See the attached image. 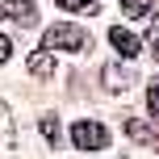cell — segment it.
I'll list each match as a JSON object with an SVG mask.
<instances>
[{
	"label": "cell",
	"mask_w": 159,
	"mask_h": 159,
	"mask_svg": "<svg viewBox=\"0 0 159 159\" xmlns=\"http://www.w3.org/2000/svg\"><path fill=\"white\" fill-rule=\"evenodd\" d=\"M42 46H50V50H67V55H84L92 42H88V34L80 30V25H50Z\"/></svg>",
	"instance_id": "6da1fadb"
},
{
	"label": "cell",
	"mask_w": 159,
	"mask_h": 159,
	"mask_svg": "<svg viewBox=\"0 0 159 159\" xmlns=\"http://www.w3.org/2000/svg\"><path fill=\"white\" fill-rule=\"evenodd\" d=\"M71 143L80 151H101V147H109V130L101 121H75L71 126Z\"/></svg>",
	"instance_id": "7a4b0ae2"
},
{
	"label": "cell",
	"mask_w": 159,
	"mask_h": 159,
	"mask_svg": "<svg viewBox=\"0 0 159 159\" xmlns=\"http://www.w3.org/2000/svg\"><path fill=\"white\" fill-rule=\"evenodd\" d=\"M0 13H4L8 21H17V25H38V4H34V0H4Z\"/></svg>",
	"instance_id": "3957f363"
},
{
	"label": "cell",
	"mask_w": 159,
	"mask_h": 159,
	"mask_svg": "<svg viewBox=\"0 0 159 159\" xmlns=\"http://www.w3.org/2000/svg\"><path fill=\"white\" fill-rule=\"evenodd\" d=\"M13 147H17V130H13V113H8V105L0 101V159H13Z\"/></svg>",
	"instance_id": "277c9868"
},
{
	"label": "cell",
	"mask_w": 159,
	"mask_h": 159,
	"mask_svg": "<svg viewBox=\"0 0 159 159\" xmlns=\"http://www.w3.org/2000/svg\"><path fill=\"white\" fill-rule=\"evenodd\" d=\"M109 42H113V50H117L121 59H134L138 50H143V42H138L130 30H121V25H113V30H109Z\"/></svg>",
	"instance_id": "5b68a950"
},
{
	"label": "cell",
	"mask_w": 159,
	"mask_h": 159,
	"mask_svg": "<svg viewBox=\"0 0 159 159\" xmlns=\"http://www.w3.org/2000/svg\"><path fill=\"white\" fill-rule=\"evenodd\" d=\"M126 134L134 138V143H143V147L155 143V126L151 121H138V117H126Z\"/></svg>",
	"instance_id": "8992f818"
},
{
	"label": "cell",
	"mask_w": 159,
	"mask_h": 159,
	"mask_svg": "<svg viewBox=\"0 0 159 159\" xmlns=\"http://www.w3.org/2000/svg\"><path fill=\"white\" fill-rule=\"evenodd\" d=\"M121 13L134 21H147V17H155V0H121Z\"/></svg>",
	"instance_id": "52a82bcc"
},
{
	"label": "cell",
	"mask_w": 159,
	"mask_h": 159,
	"mask_svg": "<svg viewBox=\"0 0 159 159\" xmlns=\"http://www.w3.org/2000/svg\"><path fill=\"white\" fill-rule=\"evenodd\" d=\"M130 80H134V75H130L126 71V67H105V88H113V92H121V88H130Z\"/></svg>",
	"instance_id": "ba28073f"
},
{
	"label": "cell",
	"mask_w": 159,
	"mask_h": 159,
	"mask_svg": "<svg viewBox=\"0 0 159 159\" xmlns=\"http://www.w3.org/2000/svg\"><path fill=\"white\" fill-rule=\"evenodd\" d=\"M30 71H34V75H55V59H50V50H34V55H30Z\"/></svg>",
	"instance_id": "9c48e42d"
},
{
	"label": "cell",
	"mask_w": 159,
	"mask_h": 159,
	"mask_svg": "<svg viewBox=\"0 0 159 159\" xmlns=\"http://www.w3.org/2000/svg\"><path fill=\"white\" fill-rule=\"evenodd\" d=\"M38 130H42V138H46V143H50V147H55V143H59V117H55V113H46V117H42V121H38Z\"/></svg>",
	"instance_id": "30bf717a"
},
{
	"label": "cell",
	"mask_w": 159,
	"mask_h": 159,
	"mask_svg": "<svg viewBox=\"0 0 159 159\" xmlns=\"http://www.w3.org/2000/svg\"><path fill=\"white\" fill-rule=\"evenodd\" d=\"M59 8H67V13H96V0H59Z\"/></svg>",
	"instance_id": "8fae6325"
},
{
	"label": "cell",
	"mask_w": 159,
	"mask_h": 159,
	"mask_svg": "<svg viewBox=\"0 0 159 159\" xmlns=\"http://www.w3.org/2000/svg\"><path fill=\"white\" fill-rule=\"evenodd\" d=\"M147 113H151V117L159 121V80H155L151 88H147Z\"/></svg>",
	"instance_id": "7c38bea8"
},
{
	"label": "cell",
	"mask_w": 159,
	"mask_h": 159,
	"mask_svg": "<svg viewBox=\"0 0 159 159\" xmlns=\"http://www.w3.org/2000/svg\"><path fill=\"white\" fill-rule=\"evenodd\" d=\"M8 55H13V42H8L4 34H0V63H8Z\"/></svg>",
	"instance_id": "4fadbf2b"
},
{
	"label": "cell",
	"mask_w": 159,
	"mask_h": 159,
	"mask_svg": "<svg viewBox=\"0 0 159 159\" xmlns=\"http://www.w3.org/2000/svg\"><path fill=\"white\" fill-rule=\"evenodd\" d=\"M151 55L159 59V21H155V34H151Z\"/></svg>",
	"instance_id": "5bb4252c"
}]
</instances>
